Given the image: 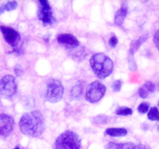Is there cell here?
I'll return each mask as SVG.
<instances>
[{"label":"cell","mask_w":159,"mask_h":149,"mask_svg":"<svg viewBox=\"0 0 159 149\" xmlns=\"http://www.w3.org/2000/svg\"><path fill=\"white\" fill-rule=\"evenodd\" d=\"M19 127L24 134L33 138H39L45 130L43 115L38 110L24 113L20 120Z\"/></svg>","instance_id":"1"},{"label":"cell","mask_w":159,"mask_h":149,"mask_svg":"<svg viewBox=\"0 0 159 149\" xmlns=\"http://www.w3.org/2000/svg\"><path fill=\"white\" fill-rule=\"evenodd\" d=\"M90 65L96 76L100 79L109 76L114 68L112 60L104 53L94 54L90 59Z\"/></svg>","instance_id":"2"},{"label":"cell","mask_w":159,"mask_h":149,"mask_svg":"<svg viewBox=\"0 0 159 149\" xmlns=\"http://www.w3.org/2000/svg\"><path fill=\"white\" fill-rule=\"evenodd\" d=\"M81 139L72 130H65L59 135L53 144V149H80Z\"/></svg>","instance_id":"3"},{"label":"cell","mask_w":159,"mask_h":149,"mask_svg":"<svg viewBox=\"0 0 159 149\" xmlns=\"http://www.w3.org/2000/svg\"><path fill=\"white\" fill-rule=\"evenodd\" d=\"M64 87L59 79H49L46 83L45 98L46 101L56 103L61 101L63 97Z\"/></svg>","instance_id":"4"},{"label":"cell","mask_w":159,"mask_h":149,"mask_svg":"<svg viewBox=\"0 0 159 149\" xmlns=\"http://www.w3.org/2000/svg\"><path fill=\"white\" fill-rule=\"evenodd\" d=\"M106 92V86L99 81H94L88 86L85 99L88 102L95 103L102 100Z\"/></svg>","instance_id":"5"},{"label":"cell","mask_w":159,"mask_h":149,"mask_svg":"<svg viewBox=\"0 0 159 149\" xmlns=\"http://www.w3.org/2000/svg\"><path fill=\"white\" fill-rule=\"evenodd\" d=\"M17 86L15 78L11 74H7L0 79V95L5 98H12L16 94Z\"/></svg>","instance_id":"6"},{"label":"cell","mask_w":159,"mask_h":149,"mask_svg":"<svg viewBox=\"0 0 159 149\" xmlns=\"http://www.w3.org/2000/svg\"><path fill=\"white\" fill-rule=\"evenodd\" d=\"M38 17L43 23L45 26L52 25L56 22V19L53 16L52 10L50 6V4L46 0H40L39 1Z\"/></svg>","instance_id":"7"},{"label":"cell","mask_w":159,"mask_h":149,"mask_svg":"<svg viewBox=\"0 0 159 149\" xmlns=\"http://www.w3.org/2000/svg\"><path fill=\"white\" fill-rule=\"evenodd\" d=\"M0 31L2 33L4 40L9 45L16 49L21 40L20 34L15 29L7 26H0Z\"/></svg>","instance_id":"8"},{"label":"cell","mask_w":159,"mask_h":149,"mask_svg":"<svg viewBox=\"0 0 159 149\" xmlns=\"http://www.w3.org/2000/svg\"><path fill=\"white\" fill-rule=\"evenodd\" d=\"M15 122L11 116L5 113L0 114V138L10 136L14 129Z\"/></svg>","instance_id":"9"},{"label":"cell","mask_w":159,"mask_h":149,"mask_svg":"<svg viewBox=\"0 0 159 149\" xmlns=\"http://www.w3.org/2000/svg\"><path fill=\"white\" fill-rule=\"evenodd\" d=\"M57 41L69 49H75L80 45L79 40L76 36L70 33H60L57 36Z\"/></svg>","instance_id":"10"},{"label":"cell","mask_w":159,"mask_h":149,"mask_svg":"<svg viewBox=\"0 0 159 149\" xmlns=\"http://www.w3.org/2000/svg\"><path fill=\"white\" fill-rule=\"evenodd\" d=\"M128 13V7L127 6L123 5L121 8L116 11V14H115V24L119 27L123 25L124 19L126 18V15Z\"/></svg>","instance_id":"11"},{"label":"cell","mask_w":159,"mask_h":149,"mask_svg":"<svg viewBox=\"0 0 159 149\" xmlns=\"http://www.w3.org/2000/svg\"><path fill=\"white\" fill-rule=\"evenodd\" d=\"M148 35L144 34L143 36H140L138 39L137 40H134L131 42L130 46H129V55H134V53L136 51H137V50L140 48L142 45L148 40Z\"/></svg>","instance_id":"12"},{"label":"cell","mask_w":159,"mask_h":149,"mask_svg":"<svg viewBox=\"0 0 159 149\" xmlns=\"http://www.w3.org/2000/svg\"><path fill=\"white\" fill-rule=\"evenodd\" d=\"M136 144L134 143L109 142L105 145V149H134Z\"/></svg>","instance_id":"13"},{"label":"cell","mask_w":159,"mask_h":149,"mask_svg":"<svg viewBox=\"0 0 159 149\" xmlns=\"http://www.w3.org/2000/svg\"><path fill=\"white\" fill-rule=\"evenodd\" d=\"M105 134L111 137H123L127 134V130L123 127H111L107 128L105 130Z\"/></svg>","instance_id":"14"},{"label":"cell","mask_w":159,"mask_h":149,"mask_svg":"<svg viewBox=\"0 0 159 149\" xmlns=\"http://www.w3.org/2000/svg\"><path fill=\"white\" fill-rule=\"evenodd\" d=\"M82 93H83V86L80 83H77L70 91V96H71L72 99L74 100H79L81 97Z\"/></svg>","instance_id":"15"},{"label":"cell","mask_w":159,"mask_h":149,"mask_svg":"<svg viewBox=\"0 0 159 149\" xmlns=\"http://www.w3.org/2000/svg\"><path fill=\"white\" fill-rule=\"evenodd\" d=\"M148 118L150 121H159V110L157 107L153 106L148 110Z\"/></svg>","instance_id":"16"},{"label":"cell","mask_w":159,"mask_h":149,"mask_svg":"<svg viewBox=\"0 0 159 149\" xmlns=\"http://www.w3.org/2000/svg\"><path fill=\"white\" fill-rule=\"evenodd\" d=\"M116 113L119 116H129L133 113V109L126 106H120L116 109Z\"/></svg>","instance_id":"17"},{"label":"cell","mask_w":159,"mask_h":149,"mask_svg":"<svg viewBox=\"0 0 159 149\" xmlns=\"http://www.w3.org/2000/svg\"><path fill=\"white\" fill-rule=\"evenodd\" d=\"M109 121V117L106 115H98V116L94 117L93 119V123L95 125H103L107 124Z\"/></svg>","instance_id":"18"},{"label":"cell","mask_w":159,"mask_h":149,"mask_svg":"<svg viewBox=\"0 0 159 149\" xmlns=\"http://www.w3.org/2000/svg\"><path fill=\"white\" fill-rule=\"evenodd\" d=\"M1 8L2 9L4 12L5 11H12V10H14L17 8L18 3L16 1H9L7 3L3 4V5L0 6Z\"/></svg>","instance_id":"19"},{"label":"cell","mask_w":159,"mask_h":149,"mask_svg":"<svg viewBox=\"0 0 159 149\" xmlns=\"http://www.w3.org/2000/svg\"><path fill=\"white\" fill-rule=\"evenodd\" d=\"M150 105L149 103H147V102H143V103H140V105L137 107V110L140 113H145L147 112H148L149 110Z\"/></svg>","instance_id":"20"},{"label":"cell","mask_w":159,"mask_h":149,"mask_svg":"<svg viewBox=\"0 0 159 149\" xmlns=\"http://www.w3.org/2000/svg\"><path fill=\"white\" fill-rule=\"evenodd\" d=\"M149 93L150 92H148V89H147L143 86H142L141 87L139 88L138 94H139V96H140V98L146 99L147 97L148 96V95H149Z\"/></svg>","instance_id":"21"},{"label":"cell","mask_w":159,"mask_h":149,"mask_svg":"<svg viewBox=\"0 0 159 149\" xmlns=\"http://www.w3.org/2000/svg\"><path fill=\"white\" fill-rule=\"evenodd\" d=\"M122 86H123V82L122 80H116L114 83L111 85V88H112L114 92H119L121 89Z\"/></svg>","instance_id":"22"},{"label":"cell","mask_w":159,"mask_h":149,"mask_svg":"<svg viewBox=\"0 0 159 149\" xmlns=\"http://www.w3.org/2000/svg\"><path fill=\"white\" fill-rule=\"evenodd\" d=\"M129 69L132 71H134L137 70V65H136V62L135 60H134V55H129Z\"/></svg>","instance_id":"23"},{"label":"cell","mask_w":159,"mask_h":149,"mask_svg":"<svg viewBox=\"0 0 159 149\" xmlns=\"http://www.w3.org/2000/svg\"><path fill=\"white\" fill-rule=\"evenodd\" d=\"M143 86L148 89V91L149 92H154V91H155V89H156L155 85H154V83H152V82L151 81L146 82V83L143 84Z\"/></svg>","instance_id":"24"},{"label":"cell","mask_w":159,"mask_h":149,"mask_svg":"<svg viewBox=\"0 0 159 149\" xmlns=\"http://www.w3.org/2000/svg\"><path fill=\"white\" fill-rule=\"evenodd\" d=\"M108 45L111 48H115L118 45V38L115 35H113V36L110 37L109 40H108Z\"/></svg>","instance_id":"25"},{"label":"cell","mask_w":159,"mask_h":149,"mask_svg":"<svg viewBox=\"0 0 159 149\" xmlns=\"http://www.w3.org/2000/svg\"><path fill=\"white\" fill-rule=\"evenodd\" d=\"M154 43L159 51V30H157L154 34Z\"/></svg>","instance_id":"26"},{"label":"cell","mask_w":159,"mask_h":149,"mask_svg":"<svg viewBox=\"0 0 159 149\" xmlns=\"http://www.w3.org/2000/svg\"><path fill=\"white\" fill-rule=\"evenodd\" d=\"M13 69H14L15 74H16L17 76H20L21 74H23V72H24V70H23L22 66H21V65H15V67H14V68H13Z\"/></svg>","instance_id":"27"},{"label":"cell","mask_w":159,"mask_h":149,"mask_svg":"<svg viewBox=\"0 0 159 149\" xmlns=\"http://www.w3.org/2000/svg\"><path fill=\"white\" fill-rule=\"evenodd\" d=\"M134 149H151L149 146L146 145V144H137V145L135 146Z\"/></svg>","instance_id":"28"},{"label":"cell","mask_w":159,"mask_h":149,"mask_svg":"<svg viewBox=\"0 0 159 149\" xmlns=\"http://www.w3.org/2000/svg\"><path fill=\"white\" fill-rule=\"evenodd\" d=\"M13 149H20V148L19 146H16V147H14V148H13Z\"/></svg>","instance_id":"29"},{"label":"cell","mask_w":159,"mask_h":149,"mask_svg":"<svg viewBox=\"0 0 159 149\" xmlns=\"http://www.w3.org/2000/svg\"><path fill=\"white\" fill-rule=\"evenodd\" d=\"M158 106H159V102H158Z\"/></svg>","instance_id":"30"}]
</instances>
